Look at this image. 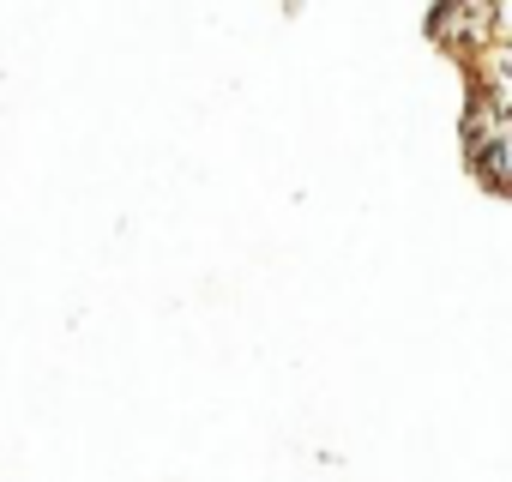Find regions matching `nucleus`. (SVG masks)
<instances>
[]
</instances>
